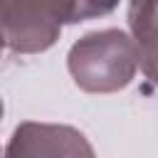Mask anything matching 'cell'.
<instances>
[{
	"label": "cell",
	"mask_w": 158,
	"mask_h": 158,
	"mask_svg": "<svg viewBox=\"0 0 158 158\" xmlns=\"http://www.w3.org/2000/svg\"><path fill=\"white\" fill-rule=\"evenodd\" d=\"M138 67V47L133 37L118 27L86 32L67 54V69L74 84L89 94H114L126 89Z\"/></svg>",
	"instance_id": "1"
},
{
	"label": "cell",
	"mask_w": 158,
	"mask_h": 158,
	"mask_svg": "<svg viewBox=\"0 0 158 158\" xmlns=\"http://www.w3.org/2000/svg\"><path fill=\"white\" fill-rule=\"evenodd\" d=\"M2 40L10 52L49 49L69 25V0H2Z\"/></svg>",
	"instance_id": "2"
},
{
	"label": "cell",
	"mask_w": 158,
	"mask_h": 158,
	"mask_svg": "<svg viewBox=\"0 0 158 158\" xmlns=\"http://www.w3.org/2000/svg\"><path fill=\"white\" fill-rule=\"evenodd\" d=\"M5 158H96L89 138L67 123L22 121L7 146Z\"/></svg>",
	"instance_id": "3"
},
{
	"label": "cell",
	"mask_w": 158,
	"mask_h": 158,
	"mask_svg": "<svg viewBox=\"0 0 158 158\" xmlns=\"http://www.w3.org/2000/svg\"><path fill=\"white\" fill-rule=\"evenodd\" d=\"M128 27L138 47L141 72L158 86V0H128Z\"/></svg>",
	"instance_id": "4"
},
{
	"label": "cell",
	"mask_w": 158,
	"mask_h": 158,
	"mask_svg": "<svg viewBox=\"0 0 158 158\" xmlns=\"http://www.w3.org/2000/svg\"><path fill=\"white\" fill-rule=\"evenodd\" d=\"M118 7V0H69V25L104 17Z\"/></svg>",
	"instance_id": "5"
}]
</instances>
